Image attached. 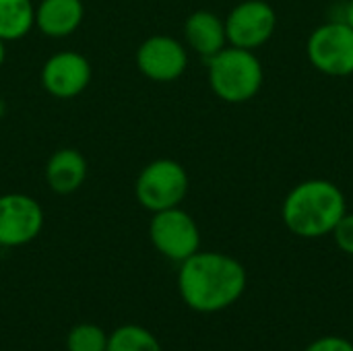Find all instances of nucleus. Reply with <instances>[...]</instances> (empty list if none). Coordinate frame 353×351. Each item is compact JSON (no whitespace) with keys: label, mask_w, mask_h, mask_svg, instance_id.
Listing matches in <instances>:
<instances>
[{"label":"nucleus","mask_w":353,"mask_h":351,"mask_svg":"<svg viewBox=\"0 0 353 351\" xmlns=\"http://www.w3.org/2000/svg\"><path fill=\"white\" fill-rule=\"evenodd\" d=\"M244 265L223 252L199 250L180 263L178 292L182 302L201 314H215L236 304L246 292Z\"/></svg>","instance_id":"nucleus-1"},{"label":"nucleus","mask_w":353,"mask_h":351,"mask_svg":"<svg viewBox=\"0 0 353 351\" xmlns=\"http://www.w3.org/2000/svg\"><path fill=\"white\" fill-rule=\"evenodd\" d=\"M347 213L343 190L323 178L304 180L296 184L281 205V219L285 228L298 238L329 236L339 219Z\"/></svg>","instance_id":"nucleus-2"},{"label":"nucleus","mask_w":353,"mask_h":351,"mask_svg":"<svg viewBox=\"0 0 353 351\" xmlns=\"http://www.w3.org/2000/svg\"><path fill=\"white\" fill-rule=\"evenodd\" d=\"M211 91L225 103H246L259 95L265 83L263 62L252 50L225 46L207 60Z\"/></svg>","instance_id":"nucleus-3"},{"label":"nucleus","mask_w":353,"mask_h":351,"mask_svg":"<svg viewBox=\"0 0 353 351\" xmlns=\"http://www.w3.org/2000/svg\"><path fill=\"white\" fill-rule=\"evenodd\" d=\"M188 172L184 166L170 157H159L149 161L134 184L137 201L143 209L157 213L163 209L180 207L188 194Z\"/></svg>","instance_id":"nucleus-4"},{"label":"nucleus","mask_w":353,"mask_h":351,"mask_svg":"<svg viewBox=\"0 0 353 351\" xmlns=\"http://www.w3.org/2000/svg\"><path fill=\"white\" fill-rule=\"evenodd\" d=\"M308 62L327 77L353 74V29L341 19L319 25L306 41Z\"/></svg>","instance_id":"nucleus-5"},{"label":"nucleus","mask_w":353,"mask_h":351,"mask_svg":"<svg viewBox=\"0 0 353 351\" xmlns=\"http://www.w3.org/2000/svg\"><path fill=\"white\" fill-rule=\"evenodd\" d=\"M149 238L161 257L178 265L201 250V230L192 215L180 207L153 213Z\"/></svg>","instance_id":"nucleus-6"},{"label":"nucleus","mask_w":353,"mask_h":351,"mask_svg":"<svg viewBox=\"0 0 353 351\" xmlns=\"http://www.w3.org/2000/svg\"><path fill=\"white\" fill-rule=\"evenodd\" d=\"M223 23L230 46L254 52L273 37L277 12L267 0H244L228 12Z\"/></svg>","instance_id":"nucleus-7"},{"label":"nucleus","mask_w":353,"mask_h":351,"mask_svg":"<svg viewBox=\"0 0 353 351\" xmlns=\"http://www.w3.org/2000/svg\"><path fill=\"white\" fill-rule=\"evenodd\" d=\"M43 228L41 205L23 192L0 194V246L19 248L33 242Z\"/></svg>","instance_id":"nucleus-8"},{"label":"nucleus","mask_w":353,"mask_h":351,"mask_svg":"<svg viewBox=\"0 0 353 351\" xmlns=\"http://www.w3.org/2000/svg\"><path fill=\"white\" fill-rule=\"evenodd\" d=\"M137 66L143 77L155 83H172L186 72L188 52L172 35H151L137 50Z\"/></svg>","instance_id":"nucleus-9"},{"label":"nucleus","mask_w":353,"mask_h":351,"mask_svg":"<svg viewBox=\"0 0 353 351\" xmlns=\"http://www.w3.org/2000/svg\"><path fill=\"white\" fill-rule=\"evenodd\" d=\"M89 60L74 52L64 50L50 56L41 66V87L56 99H72L81 95L91 83Z\"/></svg>","instance_id":"nucleus-10"},{"label":"nucleus","mask_w":353,"mask_h":351,"mask_svg":"<svg viewBox=\"0 0 353 351\" xmlns=\"http://www.w3.org/2000/svg\"><path fill=\"white\" fill-rule=\"evenodd\" d=\"M85 19L83 0H39L35 6V27L46 37H68Z\"/></svg>","instance_id":"nucleus-11"},{"label":"nucleus","mask_w":353,"mask_h":351,"mask_svg":"<svg viewBox=\"0 0 353 351\" xmlns=\"http://www.w3.org/2000/svg\"><path fill=\"white\" fill-rule=\"evenodd\" d=\"M184 39L192 52L209 60L228 43L225 23L219 14L211 10H194L184 21Z\"/></svg>","instance_id":"nucleus-12"},{"label":"nucleus","mask_w":353,"mask_h":351,"mask_svg":"<svg viewBox=\"0 0 353 351\" xmlns=\"http://www.w3.org/2000/svg\"><path fill=\"white\" fill-rule=\"evenodd\" d=\"M87 180V159L72 147L52 153L46 163V182L56 194H72Z\"/></svg>","instance_id":"nucleus-13"},{"label":"nucleus","mask_w":353,"mask_h":351,"mask_svg":"<svg viewBox=\"0 0 353 351\" xmlns=\"http://www.w3.org/2000/svg\"><path fill=\"white\" fill-rule=\"evenodd\" d=\"M35 27V6L31 0H0V39H23Z\"/></svg>","instance_id":"nucleus-14"},{"label":"nucleus","mask_w":353,"mask_h":351,"mask_svg":"<svg viewBox=\"0 0 353 351\" xmlns=\"http://www.w3.org/2000/svg\"><path fill=\"white\" fill-rule=\"evenodd\" d=\"M105 351H163L159 339L141 325H122L108 335Z\"/></svg>","instance_id":"nucleus-15"},{"label":"nucleus","mask_w":353,"mask_h":351,"mask_svg":"<svg viewBox=\"0 0 353 351\" xmlns=\"http://www.w3.org/2000/svg\"><path fill=\"white\" fill-rule=\"evenodd\" d=\"M66 350L68 351H105L108 350V335L93 323H81L72 327L66 335Z\"/></svg>","instance_id":"nucleus-16"},{"label":"nucleus","mask_w":353,"mask_h":351,"mask_svg":"<svg viewBox=\"0 0 353 351\" xmlns=\"http://www.w3.org/2000/svg\"><path fill=\"white\" fill-rule=\"evenodd\" d=\"M331 236H333V240L341 252L353 257V213H345L339 219V223L335 225Z\"/></svg>","instance_id":"nucleus-17"},{"label":"nucleus","mask_w":353,"mask_h":351,"mask_svg":"<svg viewBox=\"0 0 353 351\" xmlns=\"http://www.w3.org/2000/svg\"><path fill=\"white\" fill-rule=\"evenodd\" d=\"M304 351H353V343L339 335H327L312 341Z\"/></svg>","instance_id":"nucleus-18"},{"label":"nucleus","mask_w":353,"mask_h":351,"mask_svg":"<svg viewBox=\"0 0 353 351\" xmlns=\"http://www.w3.org/2000/svg\"><path fill=\"white\" fill-rule=\"evenodd\" d=\"M341 21H345V23L353 29V0H347V2H345V6H343V19H341Z\"/></svg>","instance_id":"nucleus-19"},{"label":"nucleus","mask_w":353,"mask_h":351,"mask_svg":"<svg viewBox=\"0 0 353 351\" xmlns=\"http://www.w3.org/2000/svg\"><path fill=\"white\" fill-rule=\"evenodd\" d=\"M4 60H6V48H4V41L0 39V68H2Z\"/></svg>","instance_id":"nucleus-20"}]
</instances>
